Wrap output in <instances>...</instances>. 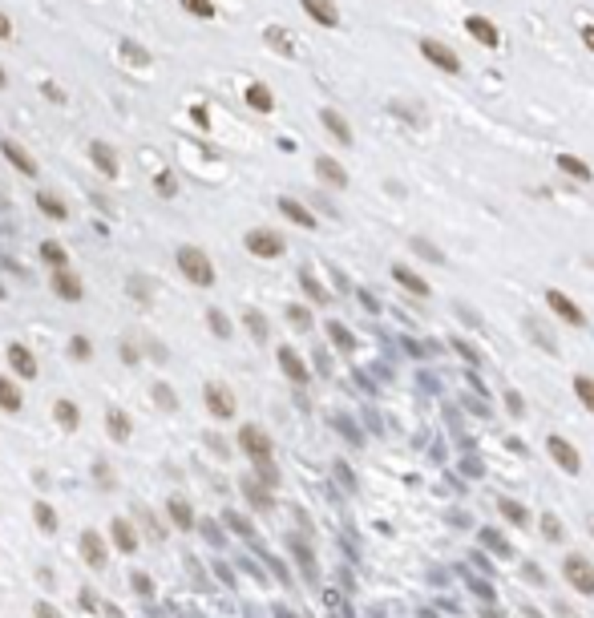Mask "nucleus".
Segmentation results:
<instances>
[{
    "label": "nucleus",
    "instance_id": "44",
    "mask_svg": "<svg viewBox=\"0 0 594 618\" xmlns=\"http://www.w3.org/2000/svg\"><path fill=\"white\" fill-rule=\"evenodd\" d=\"M89 352H93V344H89L85 335H77V340H73V356H77V360H85Z\"/></svg>",
    "mask_w": 594,
    "mask_h": 618
},
{
    "label": "nucleus",
    "instance_id": "8",
    "mask_svg": "<svg viewBox=\"0 0 594 618\" xmlns=\"http://www.w3.org/2000/svg\"><path fill=\"white\" fill-rule=\"evenodd\" d=\"M546 449H550V457H554V461H558V465H562L566 473H578V469H582L578 449L570 445L566 436H550V441H546Z\"/></svg>",
    "mask_w": 594,
    "mask_h": 618
},
{
    "label": "nucleus",
    "instance_id": "26",
    "mask_svg": "<svg viewBox=\"0 0 594 618\" xmlns=\"http://www.w3.org/2000/svg\"><path fill=\"white\" fill-rule=\"evenodd\" d=\"M170 518L178 530H190V525H194V513H190V506H186L182 497H170Z\"/></svg>",
    "mask_w": 594,
    "mask_h": 618
},
{
    "label": "nucleus",
    "instance_id": "20",
    "mask_svg": "<svg viewBox=\"0 0 594 618\" xmlns=\"http://www.w3.org/2000/svg\"><path fill=\"white\" fill-rule=\"evenodd\" d=\"M0 150H4V154H9V162H13L16 170H25V174H28V178H33V174H37V162L28 158L25 150L16 146V142H0Z\"/></svg>",
    "mask_w": 594,
    "mask_h": 618
},
{
    "label": "nucleus",
    "instance_id": "36",
    "mask_svg": "<svg viewBox=\"0 0 594 618\" xmlns=\"http://www.w3.org/2000/svg\"><path fill=\"white\" fill-rule=\"evenodd\" d=\"M247 328H251L255 340H267V320H263L259 311H247Z\"/></svg>",
    "mask_w": 594,
    "mask_h": 618
},
{
    "label": "nucleus",
    "instance_id": "46",
    "mask_svg": "<svg viewBox=\"0 0 594 618\" xmlns=\"http://www.w3.org/2000/svg\"><path fill=\"white\" fill-rule=\"evenodd\" d=\"M134 590H137V594H154V586H150L146 574H134Z\"/></svg>",
    "mask_w": 594,
    "mask_h": 618
},
{
    "label": "nucleus",
    "instance_id": "19",
    "mask_svg": "<svg viewBox=\"0 0 594 618\" xmlns=\"http://www.w3.org/2000/svg\"><path fill=\"white\" fill-rule=\"evenodd\" d=\"M247 105H251V110H259V113H271V110H275L271 89L259 85V81H255V85H247Z\"/></svg>",
    "mask_w": 594,
    "mask_h": 618
},
{
    "label": "nucleus",
    "instance_id": "5",
    "mask_svg": "<svg viewBox=\"0 0 594 618\" xmlns=\"http://www.w3.org/2000/svg\"><path fill=\"white\" fill-rule=\"evenodd\" d=\"M247 251H251V255H259V259H279V255H283V239L275 235V231H251V235H247Z\"/></svg>",
    "mask_w": 594,
    "mask_h": 618
},
{
    "label": "nucleus",
    "instance_id": "47",
    "mask_svg": "<svg viewBox=\"0 0 594 618\" xmlns=\"http://www.w3.org/2000/svg\"><path fill=\"white\" fill-rule=\"evenodd\" d=\"M33 614H37V618H61V614H57V610H53L49 602H37V610H33Z\"/></svg>",
    "mask_w": 594,
    "mask_h": 618
},
{
    "label": "nucleus",
    "instance_id": "7",
    "mask_svg": "<svg viewBox=\"0 0 594 618\" xmlns=\"http://www.w3.org/2000/svg\"><path fill=\"white\" fill-rule=\"evenodd\" d=\"M202 396H207V408H211L219 421L235 417V396H231V388H223V384H207V388H202Z\"/></svg>",
    "mask_w": 594,
    "mask_h": 618
},
{
    "label": "nucleus",
    "instance_id": "2",
    "mask_svg": "<svg viewBox=\"0 0 594 618\" xmlns=\"http://www.w3.org/2000/svg\"><path fill=\"white\" fill-rule=\"evenodd\" d=\"M562 574H566V582L578 594H594V566L582 554H570L566 562H562Z\"/></svg>",
    "mask_w": 594,
    "mask_h": 618
},
{
    "label": "nucleus",
    "instance_id": "17",
    "mask_svg": "<svg viewBox=\"0 0 594 618\" xmlns=\"http://www.w3.org/2000/svg\"><path fill=\"white\" fill-rule=\"evenodd\" d=\"M558 170H562V174H570L574 182H590V178H594V174H590V166H586L582 158H574V154H558Z\"/></svg>",
    "mask_w": 594,
    "mask_h": 618
},
{
    "label": "nucleus",
    "instance_id": "9",
    "mask_svg": "<svg viewBox=\"0 0 594 618\" xmlns=\"http://www.w3.org/2000/svg\"><path fill=\"white\" fill-rule=\"evenodd\" d=\"M53 291H57L61 299H69V303H77V299L85 295L81 279H77V275L69 271V267H57V271H53Z\"/></svg>",
    "mask_w": 594,
    "mask_h": 618
},
{
    "label": "nucleus",
    "instance_id": "42",
    "mask_svg": "<svg viewBox=\"0 0 594 618\" xmlns=\"http://www.w3.org/2000/svg\"><path fill=\"white\" fill-rule=\"evenodd\" d=\"M542 525H546V538H550V542H558V538H562V521H554L550 513L542 518Z\"/></svg>",
    "mask_w": 594,
    "mask_h": 618
},
{
    "label": "nucleus",
    "instance_id": "37",
    "mask_svg": "<svg viewBox=\"0 0 594 618\" xmlns=\"http://www.w3.org/2000/svg\"><path fill=\"white\" fill-rule=\"evenodd\" d=\"M267 41H271V45H275V49H279V53H291V37H287V33H283V28H267Z\"/></svg>",
    "mask_w": 594,
    "mask_h": 618
},
{
    "label": "nucleus",
    "instance_id": "15",
    "mask_svg": "<svg viewBox=\"0 0 594 618\" xmlns=\"http://www.w3.org/2000/svg\"><path fill=\"white\" fill-rule=\"evenodd\" d=\"M89 158L98 162V170L105 174V178H118V162H113V150L105 146V142H89Z\"/></svg>",
    "mask_w": 594,
    "mask_h": 618
},
{
    "label": "nucleus",
    "instance_id": "35",
    "mask_svg": "<svg viewBox=\"0 0 594 618\" xmlns=\"http://www.w3.org/2000/svg\"><path fill=\"white\" fill-rule=\"evenodd\" d=\"M57 417H61V424L69 429V433L77 429V408L69 404V400H57Z\"/></svg>",
    "mask_w": 594,
    "mask_h": 618
},
{
    "label": "nucleus",
    "instance_id": "41",
    "mask_svg": "<svg viewBox=\"0 0 594 618\" xmlns=\"http://www.w3.org/2000/svg\"><path fill=\"white\" fill-rule=\"evenodd\" d=\"M412 247L421 251L424 259H433V263H441V251H437V247H433V243H424V239H412Z\"/></svg>",
    "mask_w": 594,
    "mask_h": 618
},
{
    "label": "nucleus",
    "instance_id": "22",
    "mask_svg": "<svg viewBox=\"0 0 594 618\" xmlns=\"http://www.w3.org/2000/svg\"><path fill=\"white\" fill-rule=\"evenodd\" d=\"M81 554H85L89 557V566H105V545H101V538H98V533H85V538H81Z\"/></svg>",
    "mask_w": 594,
    "mask_h": 618
},
{
    "label": "nucleus",
    "instance_id": "13",
    "mask_svg": "<svg viewBox=\"0 0 594 618\" xmlns=\"http://www.w3.org/2000/svg\"><path fill=\"white\" fill-rule=\"evenodd\" d=\"M320 122L328 125V134H335V142H340V146H352V125H348L335 110H320Z\"/></svg>",
    "mask_w": 594,
    "mask_h": 618
},
{
    "label": "nucleus",
    "instance_id": "45",
    "mask_svg": "<svg viewBox=\"0 0 594 618\" xmlns=\"http://www.w3.org/2000/svg\"><path fill=\"white\" fill-rule=\"evenodd\" d=\"M287 315H291V323H299V328H308V323H311V315H308L303 308H291Z\"/></svg>",
    "mask_w": 594,
    "mask_h": 618
},
{
    "label": "nucleus",
    "instance_id": "31",
    "mask_svg": "<svg viewBox=\"0 0 594 618\" xmlns=\"http://www.w3.org/2000/svg\"><path fill=\"white\" fill-rule=\"evenodd\" d=\"M243 493H247V497H251V501H255L259 509H271V497H267V489H263V485H255L251 477L243 481Z\"/></svg>",
    "mask_w": 594,
    "mask_h": 618
},
{
    "label": "nucleus",
    "instance_id": "49",
    "mask_svg": "<svg viewBox=\"0 0 594 618\" xmlns=\"http://www.w3.org/2000/svg\"><path fill=\"white\" fill-rule=\"evenodd\" d=\"M226 521H231V525H235L239 533H251V525H247V521H243V518H235V513H231V518H226Z\"/></svg>",
    "mask_w": 594,
    "mask_h": 618
},
{
    "label": "nucleus",
    "instance_id": "53",
    "mask_svg": "<svg viewBox=\"0 0 594 618\" xmlns=\"http://www.w3.org/2000/svg\"><path fill=\"white\" fill-rule=\"evenodd\" d=\"M0 89H4V69H0Z\"/></svg>",
    "mask_w": 594,
    "mask_h": 618
},
{
    "label": "nucleus",
    "instance_id": "34",
    "mask_svg": "<svg viewBox=\"0 0 594 618\" xmlns=\"http://www.w3.org/2000/svg\"><path fill=\"white\" fill-rule=\"evenodd\" d=\"M182 9H186V13H194V16H202V21H211V16H214L211 0H182Z\"/></svg>",
    "mask_w": 594,
    "mask_h": 618
},
{
    "label": "nucleus",
    "instance_id": "3",
    "mask_svg": "<svg viewBox=\"0 0 594 618\" xmlns=\"http://www.w3.org/2000/svg\"><path fill=\"white\" fill-rule=\"evenodd\" d=\"M421 57L429 65H437L441 73H461V57L449 49L445 41H421Z\"/></svg>",
    "mask_w": 594,
    "mask_h": 618
},
{
    "label": "nucleus",
    "instance_id": "1",
    "mask_svg": "<svg viewBox=\"0 0 594 618\" xmlns=\"http://www.w3.org/2000/svg\"><path fill=\"white\" fill-rule=\"evenodd\" d=\"M178 267H182V275L190 279V283H198V287H211L214 283V267H211V259H207L198 247H182V251H178Z\"/></svg>",
    "mask_w": 594,
    "mask_h": 618
},
{
    "label": "nucleus",
    "instance_id": "51",
    "mask_svg": "<svg viewBox=\"0 0 594 618\" xmlns=\"http://www.w3.org/2000/svg\"><path fill=\"white\" fill-rule=\"evenodd\" d=\"M0 37H13V25H9V16L0 13Z\"/></svg>",
    "mask_w": 594,
    "mask_h": 618
},
{
    "label": "nucleus",
    "instance_id": "27",
    "mask_svg": "<svg viewBox=\"0 0 594 618\" xmlns=\"http://www.w3.org/2000/svg\"><path fill=\"white\" fill-rule=\"evenodd\" d=\"M37 206H41V214H49V219H65L61 198H57V194H49V190H41V194H37Z\"/></svg>",
    "mask_w": 594,
    "mask_h": 618
},
{
    "label": "nucleus",
    "instance_id": "30",
    "mask_svg": "<svg viewBox=\"0 0 594 618\" xmlns=\"http://www.w3.org/2000/svg\"><path fill=\"white\" fill-rule=\"evenodd\" d=\"M33 518H37V525H41L45 533L57 530V513H53V509L45 506V501H37V506H33Z\"/></svg>",
    "mask_w": 594,
    "mask_h": 618
},
{
    "label": "nucleus",
    "instance_id": "25",
    "mask_svg": "<svg viewBox=\"0 0 594 618\" xmlns=\"http://www.w3.org/2000/svg\"><path fill=\"white\" fill-rule=\"evenodd\" d=\"M105 424H110V436H113V441H125V436H130V417H125V412H118V408H110V412H105Z\"/></svg>",
    "mask_w": 594,
    "mask_h": 618
},
{
    "label": "nucleus",
    "instance_id": "18",
    "mask_svg": "<svg viewBox=\"0 0 594 618\" xmlns=\"http://www.w3.org/2000/svg\"><path fill=\"white\" fill-rule=\"evenodd\" d=\"M392 279H396L400 287H409L412 295H429V283H424V279L412 271V267H392Z\"/></svg>",
    "mask_w": 594,
    "mask_h": 618
},
{
    "label": "nucleus",
    "instance_id": "38",
    "mask_svg": "<svg viewBox=\"0 0 594 618\" xmlns=\"http://www.w3.org/2000/svg\"><path fill=\"white\" fill-rule=\"evenodd\" d=\"M122 57H130L134 65H146V61H150V53H146V49H137L134 41H122Z\"/></svg>",
    "mask_w": 594,
    "mask_h": 618
},
{
    "label": "nucleus",
    "instance_id": "10",
    "mask_svg": "<svg viewBox=\"0 0 594 618\" xmlns=\"http://www.w3.org/2000/svg\"><path fill=\"white\" fill-rule=\"evenodd\" d=\"M465 28H469V37L477 41V45H485V49H497V45H501L497 25H494V21H485V16H469V21H465Z\"/></svg>",
    "mask_w": 594,
    "mask_h": 618
},
{
    "label": "nucleus",
    "instance_id": "33",
    "mask_svg": "<svg viewBox=\"0 0 594 618\" xmlns=\"http://www.w3.org/2000/svg\"><path fill=\"white\" fill-rule=\"evenodd\" d=\"M299 283H303V291H308V295L316 299V303H328V291H323V287L316 283V279H311L308 271H299Z\"/></svg>",
    "mask_w": 594,
    "mask_h": 618
},
{
    "label": "nucleus",
    "instance_id": "32",
    "mask_svg": "<svg viewBox=\"0 0 594 618\" xmlns=\"http://www.w3.org/2000/svg\"><path fill=\"white\" fill-rule=\"evenodd\" d=\"M41 259L53 263V267H65V247L61 243H41Z\"/></svg>",
    "mask_w": 594,
    "mask_h": 618
},
{
    "label": "nucleus",
    "instance_id": "11",
    "mask_svg": "<svg viewBox=\"0 0 594 618\" xmlns=\"http://www.w3.org/2000/svg\"><path fill=\"white\" fill-rule=\"evenodd\" d=\"M9 364H13V372H16V376H25V380L37 376V356H33L25 344H9Z\"/></svg>",
    "mask_w": 594,
    "mask_h": 618
},
{
    "label": "nucleus",
    "instance_id": "23",
    "mask_svg": "<svg viewBox=\"0 0 594 618\" xmlns=\"http://www.w3.org/2000/svg\"><path fill=\"white\" fill-rule=\"evenodd\" d=\"M110 530H113V542H118V550H125V554H134V550H137V538H134V530H130V521H122V518H118V521L110 525Z\"/></svg>",
    "mask_w": 594,
    "mask_h": 618
},
{
    "label": "nucleus",
    "instance_id": "43",
    "mask_svg": "<svg viewBox=\"0 0 594 618\" xmlns=\"http://www.w3.org/2000/svg\"><path fill=\"white\" fill-rule=\"evenodd\" d=\"M328 332H332V335H335V344L344 347V352H348V347H352V335H348V332H344V328H340V323H332V328H328Z\"/></svg>",
    "mask_w": 594,
    "mask_h": 618
},
{
    "label": "nucleus",
    "instance_id": "6",
    "mask_svg": "<svg viewBox=\"0 0 594 618\" xmlns=\"http://www.w3.org/2000/svg\"><path fill=\"white\" fill-rule=\"evenodd\" d=\"M239 449H243L247 457L263 461V457H271V436L263 433V429H255V424H247V429L239 433Z\"/></svg>",
    "mask_w": 594,
    "mask_h": 618
},
{
    "label": "nucleus",
    "instance_id": "21",
    "mask_svg": "<svg viewBox=\"0 0 594 618\" xmlns=\"http://www.w3.org/2000/svg\"><path fill=\"white\" fill-rule=\"evenodd\" d=\"M279 211H283L287 219H291V223L308 226V231H311V226H316V214H311V211H303V206H299L296 198H279Z\"/></svg>",
    "mask_w": 594,
    "mask_h": 618
},
{
    "label": "nucleus",
    "instance_id": "52",
    "mask_svg": "<svg viewBox=\"0 0 594 618\" xmlns=\"http://www.w3.org/2000/svg\"><path fill=\"white\" fill-rule=\"evenodd\" d=\"M158 400H162V408H174V400H170V388H158Z\"/></svg>",
    "mask_w": 594,
    "mask_h": 618
},
{
    "label": "nucleus",
    "instance_id": "28",
    "mask_svg": "<svg viewBox=\"0 0 594 618\" xmlns=\"http://www.w3.org/2000/svg\"><path fill=\"white\" fill-rule=\"evenodd\" d=\"M574 392H578V400L594 412V376H586V372H582V376H574Z\"/></svg>",
    "mask_w": 594,
    "mask_h": 618
},
{
    "label": "nucleus",
    "instance_id": "48",
    "mask_svg": "<svg viewBox=\"0 0 594 618\" xmlns=\"http://www.w3.org/2000/svg\"><path fill=\"white\" fill-rule=\"evenodd\" d=\"M158 190H162V194H174V178H170V174H162V178H158Z\"/></svg>",
    "mask_w": 594,
    "mask_h": 618
},
{
    "label": "nucleus",
    "instance_id": "14",
    "mask_svg": "<svg viewBox=\"0 0 594 618\" xmlns=\"http://www.w3.org/2000/svg\"><path fill=\"white\" fill-rule=\"evenodd\" d=\"M279 368L287 372V380H296V384H308V368H303V360L291 352V347H279Z\"/></svg>",
    "mask_w": 594,
    "mask_h": 618
},
{
    "label": "nucleus",
    "instance_id": "4",
    "mask_svg": "<svg viewBox=\"0 0 594 618\" xmlns=\"http://www.w3.org/2000/svg\"><path fill=\"white\" fill-rule=\"evenodd\" d=\"M546 303H550V311H554V315H562L570 328H582V323H586V311H582L578 303L566 295V291H558V287H550V291H546Z\"/></svg>",
    "mask_w": 594,
    "mask_h": 618
},
{
    "label": "nucleus",
    "instance_id": "16",
    "mask_svg": "<svg viewBox=\"0 0 594 618\" xmlns=\"http://www.w3.org/2000/svg\"><path fill=\"white\" fill-rule=\"evenodd\" d=\"M316 174H320L328 186H335V190H340V186H348L344 166H340V162H332V158H316Z\"/></svg>",
    "mask_w": 594,
    "mask_h": 618
},
{
    "label": "nucleus",
    "instance_id": "39",
    "mask_svg": "<svg viewBox=\"0 0 594 618\" xmlns=\"http://www.w3.org/2000/svg\"><path fill=\"white\" fill-rule=\"evenodd\" d=\"M207 320H211V328H214V335H219V340H226V335H231V323H226L223 311H211Z\"/></svg>",
    "mask_w": 594,
    "mask_h": 618
},
{
    "label": "nucleus",
    "instance_id": "29",
    "mask_svg": "<svg viewBox=\"0 0 594 618\" xmlns=\"http://www.w3.org/2000/svg\"><path fill=\"white\" fill-rule=\"evenodd\" d=\"M497 509H501V513H506V518L514 521V525H526V521H530V513H526V509H521L518 501H509V497H501V501H497Z\"/></svg>",
    "mask_w": 594,
    "mask_h": 618
},
{
    "label": "nucleus",
    "instance_id": "12",
    "mask_svg": "<svg viewBox=\"0 0 594 618\" xmlns=\"http://www.w3.org/2000/svg\"><path fill=\"white\" fill-rule=\"evenodd\" d=\"M303 13H308L316 25H328V28L340 25V13H335L332 0H303Z\"/></svg>",
    "mask_w": 594,
    "mask_h": 618
},
{
    "label": "nucleus",
    "instance_id": "50",
    "mask_svg": "<svg viewBox=\"0 0 594 618\" xmlns=\"http://www.w3.org/2000/svg\"><path fill=\"white\" fill-rule=\"evenodd\" d=\"M582 41H586V49L594 53V25H586V28H582Z\"/></svg>",
    "mask_w": 594,
    "mask_h": 618
},
{
    "label": "nucleus",
    "instance_id": "40",
    "mask_svg": "<svg viewBox=\"0 0 594 618\" xmlns=\"http://www.w3.org/2000/svg\"><path fill=\"white\" fill-rule=\"evenodd\" d=\"M255 473H259L267 485H279V473L271 469V457H263V461H255Z\"/></svg>",
    "mask_w": 594,
    "mask_h": 618
},
{
    "label": "nucleus",
    "instance_id": "24",
    "mask_svg": "<svg viewBox=\"0 0 594 618\" xmlns=\"http://www.w3.org/2000/svg\"><path fill=\"white\" fill-rule=\"evenodd\" d=\"M21 404H25V400H21V388H16L13 380L0 376V408H4V412H16Z\"/></svg>",
    "mask_w": 594,
    "mask_h": 618
}]
</instances>
